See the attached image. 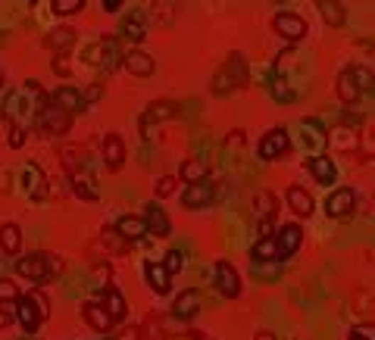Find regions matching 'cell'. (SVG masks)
Segmentation results:
<instances>
[{
  "label": "cell",
  "instance_id": "1",
  "mask_svg": "<svg viewBox=\"0 0 375 340\" xmlns=\"http://www.w3.org/2000/svg\"><path fill=\"white\" fill-rule=\"evenodd\" d=\"M247 82H250L247 60L241 57V53H232V57L216 69L213 82H210V91H213L216 97H229V94L241 91V88H247Z\"/></svg>",
  "mask_w": 375,
  "mask_h": 340
},
{
  "label": "cell",
  "instance_id": "2",
  "mask_svg": "<svg viewBox=\"0 0 375 340\" xmlns=\"http://www.w3.org/2000/svg\"><path fill=\"white\" fill-rule=\"evenodd\" d=\"M119 60H125V57L119 53V41H116V38H104V41H94L85 47V62L107 69V72L119 66Z\"/></svg>",
  "mask_w": 375,
  "mask_h": 340
},
{
  "label": "cell",
  "instance_id": "3",
  "mask_svg": "<svg viewBox=\"0 0 375 340\" xmlns=\"http://www.w3.org/2000/svg\"><path fill=\"white\" fill-rule=\"evenodd\" d=\"M16 272L35 284H44L53 278V256H47V253H28V256H22L16 263Z\"/></svg>",
  "mask_w": 375,
  "mask_h": 340
},
{
  "label": "cell",
  "instance_id": "4",
  "mask_svg": "<svg viewBox=\"0 0 375 340\" xmlns=\"http://www.w3.org/2000/svg\"><path fill=\"white\" fill-rule=\"evenodd\" d=\"M288 150H291V138H288V131L285 128H269L263 134L260 147H256V156L266 160V163H272V160H285Z\"/></svg>",
  "mask_w": 375,
  "mask_h": 340
},
{
  "label": "cell",
  "instance_id": "5",
  "mask_svg": "<svg viewBox=\"0 0 375 340\" xmlns=\"http://www.w3.org/2000/svg\"><path fill=\"white\" fill-rule=\"evenodd\" d=\"M147 31H151V13H147L144 6H135V10L125 13V19L119 26V35L125 38V41L141 44L147 38Z\"/></svg>",
  "mask_w": 375,
  "mask_h": 340
},
{
  "label": "cell",
  "instance_id": "6",
  "mask_svg": "<svg viewBox=\"0 0 375 340\" xmlns=\"http://www.w3.org/2000/svg\"><path fill=\"white\" fill-rule=\"evenodd\" d=\"M38 125H41L44 134H53V138H60V134H66L69 128H72V116H69L66 109H60L50 100V104L41 109V116H38Z\"/></svg>",
  "mask_w": 375,
  "mask_h": 340
},
{
  "label": "cell",
  "instance_id": "7",
  "mask_svg": "<svg viewBox=\"0 0 375 340\" xmlns=\"http://www.w3.org/2000/svg\"><path fill=\"white\" fill-rule=\"evenodd\" d=\"M182 116V106L178 104H172V100H156V104L147 106V113L141 116V134H151L153 125H160V122H169V119H178Z\"/></svg>",
  "mask_w": 375,
  "mask_h": 340
},
{
  "label": "cell",
  "instance_id": "8",
  "mask_svg": "<svg viewBox=\"0 0 375 340\" xmlns=\"http://www.w3.org/2000/svg\"><path fill=\"white\" fill-rule=\"evenodd\" d=\"M47 178H44V172L38 169L35 163H26L19 169V187H22V194L28 197V200H44L47 197Z\"/></svg>",
  "mask_w": 375,
  "mask_h": 340
},
{
  "label": "cell",
  "instance_id": "9",
  "mask_svg": "<svg viewBox=\"0 0 375 340\" xmlns=\"http://www.w3.org/2000/svg\"><path fill=\"white\" fill-rule=\"evenodd\" d=\"M357 209V194L350 191V187H338V191L328 194L325 200V216L332 219H350Z\"/></svg>",
  "mask_w": 375,
  "mask_h": 340
},
{
  "label": "cell",
  "instance_id": "10",
  "mask_svg": "<svg viewBox=\"0 0 375 340\" xmlns=\"http://www.w3.org/2000/svg\"><path fill=\"white\" fill-rule=\"evenodd\" d=\"M213 284H216V290L222 294L225 300H234L241 294V278H238V272H234V265L232 263H216L213 268Z\"/></svg>",
  "mask_w": 375,
  "mask_h": 340
},
{
  "label": "cell",
  "instance_id": "11",
  "mask_svg": "<svg viewBox=\"0 0 375 340\" xmlns=\"http://www.w3.org/2000/svg\"><path fill=\"white\" fill-rule=\"evenodd\" d=\"M216 200V185L213 181H197V185H188L182 194V207L185 209H203Z\"/></svg>",
  "mask_w": 375,
  "mask_h": 340
},
{
  "label": "cell",
  "instance_id": "12",
  "mask_svg": "<svg viewBox=\"0 0 375 340\" xmlns=\"http://www.w3.org/2000/svg\"><path fill=\"white\" fill-rule=\"evenodd\" d=\"M272 28H276L285 41H303V38H307V19L297 13H278L276 19H272Z\"/></svg>",
  "mask_w": 375,
  "mask_h": 340
},
{
  "label": "cell",
  "instance_id": "13",
  "mask_svg": "<svg viewBox=\"0 0 375 340\" xmlns=\"http://www.w3.org/2000/svg\"><path fill=\"white\" fill-rule=\"evenodd\" d=\"M82 319L88 322V328L97 331V334H107V331L116 325L113 315L104 309V303H100V300H85V303H82Z\"/></svg>",
  "mask_w": 375,
  "mask_h": 340
},
{
  "label": "cell",
  "instance_id": "14",
  "mask_svg": "<svg viewBox=\"0 0 375 340\" xmlns=\"http://www.w3.org/2000/svg\"><path fill=\"white\" fill-rule=\"evenodd\" d=\"M200 303H203V297H200V290H197V287L182 290V294L175 297V303H172V319H178V322H191L194 315H197Z\"/></svg>",
  "mask_w": 375,
  "mask_h": 340
},
{
  "label": "cell",
  "instance_id": "15",
  "mask_svg": "<svg viewBox=\"0 0 375 340\" xmlns=\"http://www.w3.org/2000/svg\"><path fill=\"white\" fill-rule=\"evenodd\" d=\"M50 100L60 109H66L69 116H78V113H85V109H88V104H85V91L72 88V84H62V88H57Z\"/></svg>",
  "mask_w": 375,
  "mask_h": 340
},
{
  "label": "cell",
  "instance_id": "16",
  "mask_svg": "<svg viewBox=\"0 0 375 340\" xmlns=\"http://www.w3.org/2000/svg\"><path fill=\"white\" fill-rule=\"evenodd\" d=\"M16 319H19V325H22V331H26V334H35V331L41 328L44 315H41V309H38L35 300H31V294L22 297L19 303H16Z\"/></svg>",
  "mask_w": 375,
  "mask_h": 340
},
{
  "label": "cell",
  "instance_id": "17",
  "mask_svg": "<svg viewBox=\"0 0 375 340\" xmlns=\"http://www.w3.org/2000/svg\"><path fill=\"white\" fill-rule=\"evenodd\" d=\"M303 231L300 225H281V231L276 234V247H278V263L281 259H291L297 250H300Z\"/></svg>",
  "mask_w": 375,
  "mask_h": 340
},
{
  "label": "cell",
  "instance_id": "18",
  "mask_svg": "<svg viewBox=\"0 0 375 340\" xmlns=\"http://www.w3.org/2000/svg\"><path fill=\"white\" fill-rule=\"evenodd\" d=\"M307 172L312 178H316V185H335L338 181V169H335V160H328L325 153H319V156H310L307 160Z\"/></svg>",
  "mask_w": 375,
  "mask_h": 340
},
{
  "label": "cell",
  "instance_id": "19",
  "mask_svg": "<svg viewBox=\"0 0 375 340\" xmlns=\"http://www.w3.org/2000/svg\"><path fill=\"white\" fill-rule=\"evenodd\" d=\"M144 222H147V231L153 237H169L172 234V222L166 216V209L160 207V203H147L144 207Z\"/></svg>",
  "mask_w": 375,
  "mask_h": 340
},
{
  "label": "cell",
  "instance_id": "20",
  "mask_svg": "<svg viewBox=\"0 0 375 340\" xmlns=\"http://www.w3.org/2000/svg\"><path fill=\"white\" fill-rule=\"evenodd\" d=\"M104 163L109 172H119L125 165V141L116 131H109L104 138Z\"/></svg>",
  "mask_w": 375,
  "mask_h": 340
},
{
  "label": "cell",
  "instance_id": "21",
  "mask_svg": "<svg viewBox=\"0 0 375 340\" xmlns=\"http://www.w3.org/2000/svg\"><path fill=\"white\" fill-rule=\"evenodd\" d=\"M125 69H129L135 78H147V75H153L156 72V62L151 53H144V50H129L125 53Z\"/></svg>",
  "mask_w": 375,
  "mask_h": 340
},
{
  "label": "cell",
  "instance_id": "22",
  "mask_svg": "<svg viewBox=\"0 0 375 340\" xmlns=\"http://www.w3.org/2000/svg\"><path fill=\"white\" fill-rule=\"evenodd\" d=\"M278 212V197L272 191H256L254 194V216L256 222H272Z\"/></svg>",
  "mask_w": 375,
  "mask_h": 340
},
{
  "label": "cell",
  "instance_id": "23",
  "mask_svg": "<svg viewBox=\"0 0 375 340\" xmlns=\"http://www.w3.org/2000/svg\"><path fill=\"white\" fill-rule=\"evenodd\" d=\"M144 278H147V284L153 287V294H169V287H172V275L166 272V265L163 263H147L144 265Z\"/></svg>",
  "mask_w": 375,
  "mask_h": 340
},
{
  "label": "cell",
  "instance_id": "24",
  "mask_svg": "<svg viewBox=\"0 0 375 340\" xmlns=\"http://www.w3.org/2000/svg\"><path fill=\"white\" fill-rule=\"evenodd\" d=\"M100 303H104V309L113 315V322H125V315H129V306H125V297H122V290L116 287V284H109V287L104 290Z\"/></svg>",
  "mask_w": 375,
  "mask_h": 340
},
{
  "label": "cell",
  "instance_id": "25",
  "mask_svg": "<svg viewBox=\"0 0 375 340\" xmlns=\"http://www.w3.org/2000/svg\"><path fill=\"white\" fill-rule=\"evenodd\" d=\"M285 200H288V207H291V212H297L300 219H307V216H312V197H310V191H303L300 185H291L288 187V194H285Z\"/></svg>",
  "mask_w": 375,
  "mask_h": 340
},
{
  "label": "cell",
  "instance_id": "26",
  "mask_svg": "<svg viewBox=\"0 0 375 340\" xmlns=\"http://www.w3.org/2000/svg\"><path fill=\"white\" fill-rule=\"evenodd\" d=\"M338 97H341V104H347V106L363 97V91H359V84H357V75H354V66L344 69L338 75Z\"/></svg>",
  "mask_w": 375,
  "mask_h": 340
},
{
  "label": "cell",
  "instance_id": "27",
  "mask_svg": "<svg viewBox=\"0 0 375 340\" xmlns=\"http://www.w3.org/2000/svg\"><path fill=\"white\" fill-rule=\"evenodd\" d=\"M207 172L210 165L203 156H191V160L182 163V169H178V178L185 181V185H197V181H207Z\"/></svg>",
  "mask_w": 375,
  "mask_h": 340
},
{
  "label": "cell",
  "instance_id": "28",
  "mask_svg": "<svg viewBox=\"0 0 375 340\" xmlns=\"http://www.w3.org/2000/svg\"><path fill=\"white\" fill-rule=\"evenodd\" d=\"M116 231H119L125 241H141V237L147 234V222H144V216H122V219H116Z\"/></svg>",
  "mask_w": 375,
  "mask_h": 340
},
{
  "label": "cell",
  "instance_id": "29",
  "mask_svg": "<svg viewBox=\"0 0 375 340\" xmlns=\"http://www.w3.org/2000/svg\"><path fill=\"white\" fill-rule=\"evenodd\" d=\"M60 156H62V165H66V172L72 178H78V172L85 169V160H88V153H85V147H72V144H66L60 150Z\"/></svg>",
  "mask_w": 375,
  "mask_h": 340
},
{
  "label": "cell",
  "instance_id": "30",
  "mask_svg": "<svg viewBox=\"0 0 375 340\" xmlns=\"http://www.w3.org/2000/svg\"><path fill=\"white\" fill-rule=\"evenodd\" d=\"M250 259H254V263H278L276 237H260V241L250 247Z\"/></svg>",
  "mask_w": 375,
  "mask_h": 340
},
{
  "label": "cell",
  "instance_id": "31",
  "mask_svg": "<svg viewBox=\"0 0 375 340\" xmlns=\"http://www.w3.org/2000/svg\"><path fill=\"white\" fill-rule=\"evenodd\" d=\"M44 44L50 47V50H57V53H69L75 47V31L72 28H53L50 35L44 38Z\"/></svg>",
  "mask_w": 375,
  "mask_h": 340
},
{
  "label": "cell",
  "instance_id": "32",
  "mask_svg": "<svg viewBox=\"0 0 375 340\" xmlns=\"http://www.w3.org/2000/svg\"><path fill=\"white\" fill-rule=\"evenodd\" d=\"M269 97L278 100V104H294L297 94L291 91V84H288V78L281 72H272L269 75Z\"/></svg>",
  "mask_w": 375,
  "mask_h": 340
},
{
  "label": "cell",
  "instance_id": "33",
  "mask_svg": "<svg viewBox=\"0 0 375 340\" xmlns=\"http://www.w3.org/2000/svg\"><path fill=\"white\" fill-rule=\"evenodd\" d=\"M141 340H166V325L160 312H147L141 322Z\"/></svg>",
  "mask_w": 375,
  "mask_h": 340
},
{
  "label": "cell",
  "instance_id": "34",
  "mask_svg": "<svg viewBox=\"0 0 375 340\" xmlns=\"http://www.w3.org/2000/svg\"><path fill=\"white\" fill-rule=\"evenodd\" d=\"M0 247H4V253H10V256H16V253L22 250V228L6 222L4 228H0Z\"/></svg>",
  "mask_w": 375,
  "mask_h": 340
},
{
  "label": "cell",
  "instance_id": "35",
  "mask_svg": "<svg viewBox=\"0 0 375 340\" xmlns=\"http://www.w3.org/2000/svg\"><path fill=\"white\" fill-rule=\"evenodd\" d=\"M319 13H322V19L332 28H341L344 22H347V10H344V4H338V0H322V4H319Z\"/></svg>",
  "mask_w": 375,
  "mask_h": 340
},
{
  "label": "cell",
  "instance_id": "36",
  "mask_svg": "<svg viewBox=\"0 0 375 340\" xmlns=\"http://www.w3.org/2000/svg\"><path fill=\"white\" fill-rule=\"evenodd\" d=\"M125 237L116 231V228H104V231H100V247H107L109 253H125Z\"/></svg>",
  "mask_w": 375,
  "mask_h": 340
},
{
  "label": "cell",
  "instance_id": "37",
  "mask_svg": "<svg viewBox=\"0 0 375 340\" xmlns=\"http://www.w3.org/2000/svg\"><path fill=\"white\" fill-rule=\"evenodd\" d=\"M166 272L169 275H182L185 272V265H188V256H185V250H178V247H172L169 253H166Z\"/></svg>",
  "mask_w": 375,
  "mask_h": 340
},
{
  "label": "cell",
  "instance_id": "38",
  "mask_svg": "<svg viewBox=\"0 0 375 340\" xmlns=\"http://www.w3.org/2000/svg\"><path fill=\"white\" fill-rule=\"evenodd\" d=\"M69 191H72L75 197H78V200H85V203H94V200H97V191H94V187H91V181H85V178H72V185H69Z\"/></svg>",
  "mask_w": 375,
  "mask_h": 340
},
{
  "label": "cell",
  "instance_id": "39",
  "mask_svg": "<svg viewBox=\"0 0 375 340\" xmlns=\"http://www.w3.org/2000/svg\"><path fill=\"white\" fill-rule=\"evenodd\" d=\"M250 272H254L256 281H276L278 275H281V265L278 263H254Z\"/></svg>",
  "mask_w": 375,
  "mask_h": 340
},
{
  "label": "cell",
  "instance_id": "40",
  "mask_svg": "<svg viewBox=\"0 0 375 340\" xmlns=\"http://www.w3.org/2000/svg\"><path fill=\"white\" fill-rule=\"evenodd\" d=\"M50 10L60 13V16H75V13L85 10V0H53Z\"/></svg>",
  "mask_w": 375,
  "mask_h": 340
},
{
  "label": "cell",
  "instance_id": "41",
  "mask_svg": "<svg viewBox=\"0 0 375 340\" xmlns=\"http://www.w3.org/2000/svg\"><path fill=\"white\" fill-rule=\"evenodd\" d=\"M354 75H357V84H359V91H363V94L375 91V75L366 66H354Z\"/></svg>",
  "mask_w": 375,
  "mask_h": 340
},
{
  "label": "cell",
  "instance_id": "42",
  "mask_svg": "<svg viewBox=\"0 0 375 340\" xmlns=\"http://www.w3.org/2000/svg\"><path fill=\"white\" fill-rule=\"evenodd\" d=\"M22 294L10 278H0V303H19Z\"/></svg>",
  "mask_w": 375,
  "mask_h": 340
},
{
  "label": "cell",
  "instance_id": "43",
  "mask_svg": "<svg viewBox=\"0 0 375 340\" xmlns=\"http://www.w3.org/2000/svg\"><path fill=\"white\" fill-rule=\"evenodd\" d=\"M53 72L60 78L72 75V62H69V53H57V60H53Z\"/></svg>",
  "mask_w": 375,
  "mask_h": 340
},
{
  "label": "cell",
  "instance_id": "44",
  "mask_svg": "<svg viewBox=\"0 0 375 340\" xmlns=\"http://www.w3.org/2000/svg\"><path fill=\"white\" fill-rule=\"evenodd\" d=\"M175 194V175H163L156 181V197H172Z\"/></svg>",
  "mask_w": 375,
  "mask_h": 340
},
{
  "label": "cell",
  "instance_id": "45",
  "mask_svg": "<svg viewBox=\"0 0 375 340\" xmlns=\"http://www.w3.org/2000/svg\"><path fill=\"white\" fill-rule=\"evenodd\" d=\"M6 144H10L13 150H19L22 144H26V128H22V125H10V138H6Z\"/></svg>",
  "mask_w": 375,
  "mask_h": 340
},
{
  "label": "cell",
  "instance_id": "46",
  "mask_svg": "<svg viewBox=\"0 0 375 340\" xmlns=\"http://www.w3.org/2000/svg\"><path fill=\"white\" fill-rule=\"evenodd\" d=\"M113 340H141V328H135V325H125V328H122Z\"/></svg>",
  "mask_w": 375,
  "mask_h": 340
},
{
  "label": "cell",
  "instance_id": "47",
  "mask_svg": "<svg viewBox=\"0 0 375 340\" xmlns=\"http://www.w3.org/2000/svg\"><path fill=\"white\" fill-rule=\"evenodd\" d=\"M100 97H104V84H91V88L88 91H85V104H94V100H100Z\"/></svg>",
  "mask_w": 375,
  "mask_h": 340
},
{
  "label": "cell",
  "instance_id": "48",
  "mask_svg": "<svg viewBox=\"0 0 375 340\" xmlns=\"http://www.w3.org/2000/svg\"><path fill=\"white\" fill-rule=\"evenodd\" d=\"M31 300H35V303H38V309H41V315L47 319V315H50V303H47V297L41 294V290H35V294H31Z\"/></svg>",
  "mask_w": 375,
  "mask_h": 340
},
{
  "label": "cell",
  "instance_id": "49",
  "mask_svg": "<svg viewBox=\"0 0 375 340\" xmlns=\"http://www.w3.org/2000/svg\"><path fill=\"white\" fill-rule=\"evenodd\" d=\"M350 334H357L359 340H375V325H359L357 331H350Z\"/></svg>",
  "mask_w": 375,
  "mask_h": 340
},
{
  "label": "cell",
  "instance_id": "50",
  "mask_svg": "<svg viewBox=\"0 0 375 340\" xmlns=\"http://www.w3.org/2000/svg\"><path fill=\"white\" fill-rule=\"evenodd\" d=\"M10 322H13V315H10V312H6V309H4V306H0V331H4L6 325H10Z\"/></svg>",
  "mask_w": 375,
  "mask_h": 340
},
{
  "label": "cell",
  "instance_id": "51",
  "mask_svg": "<svg viewBox=\"0 0 375 340\" xmlns=\"http://www.w3.org/2000/svg\"><path fill=\"white\" fill-rule=\"evenodd\" d=\"M119 6H122V0H104V10H107V13H116Z\"/></svg>",
  "mask_w": 375,
  "mask_h": 340
},
{
  "label": "cell",
  "instance_id": "52",
  "mask_svg": "<svg viewBox=\"0 0 375 340\" xmlns=\"http://www.w3.org/2000/svg\"><path fill=\"white\" fill-rule=\"evenodd\" d=\"M254 340H278L276 334H272V331H256V337Z\"/></svg>",
  "mask_w": 375,
  "mask_h": 340
},
{
  "label": "cell",
  "instance_id": "53",
  "mask_svg": "<svg viewBox=\"0 0 375 340\" xmlns=\"http://www.w3.org/2000/svg\"><path fill=\"white\" fill-rule=\"evenodd\" d=\"M6 44V35H4V31H0V47H4Z\"/></svg>",
  "mask_w": 375,
  "mask_h": 340
},
{
  "label": "cell",
  "instance_id": "54",
  "mask_svg": "<svg viewBox=\"0 0 375 340\" xmlns=\"http://www.w3.org/2000/svg\"><path fill=\"white\" fill-rule=\"evenodd\" d=\"M0 88H4V72H0Z\"/></svg>",
  "mask_w": 375,
  "mask_h": 340
},
{
  "label": "cell",
  "instance_id": "55",
  "mask_svg": "<svg viewBox=\"0 0 375 340\" xmlns=\"http://www.w3.org/2000/svg\"><path fill=\"white\" fill-rule=\"evenodd\" d=\"M350 340H359V337H357V334H350Z\"/></svg>",
  "mask_w": 375,
  "mask_h": 340
}]
</instances>
